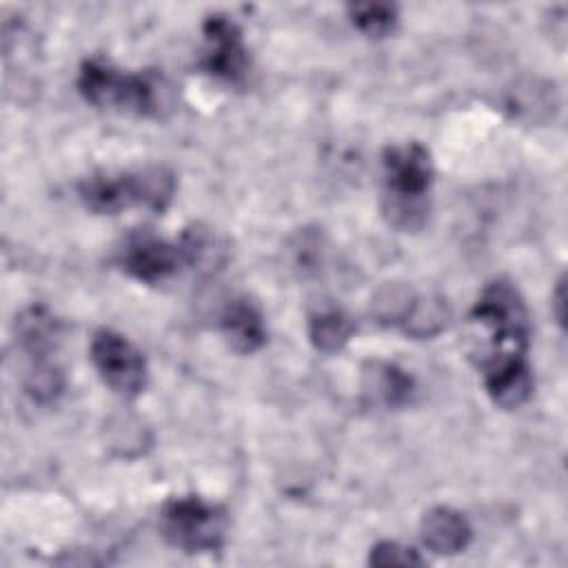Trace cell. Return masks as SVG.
<instances>
[{"label": "cell", "instance_id": "6", "mask_svg": "<svg viewBox=\"0 0 568 568\" xmlns=\"http://www.w3.org/2000/svg\"><path fill=\"white\" fill-rule=\"evenodd\" d=\"M91 362L102 382L122 397H135L146 386L144 355L120 333L98 331L91 339Z\"/></svg>", "mask_w": 568, "mask_h": 568}, {"label": "cell", "instance_id": "12", "mask_svg": "<svg viewBox=\"0 0 568 568\" xmlns=\"http://www.w3.org/2000/svg\"><path fill=\"white\" fill-rule=\"evenodd\" d=\"M364 390L388 408H397L410 402L415 393L413 377L395 364L373 362L364 371Z\"/></svg>", "mask_w": 568, "mask_h": 568}, {"label": "cell", "instance_id": "11", "mask_svg": "<svg viewBox=\"0 0 568 568\" xmlns=\"http://www.w3.org/2000/svg\"><path fill=\"white\" fill-rule=\"evenodd\" d=\"M58 337L55 317L42 308L31 306L16 317V339L31 362H49V353Z\"/></svg>", "mask_w": 568, "mask_h": 568}, {"label": "cell", "instance_id": "15", "mask_svg": "<svg viewBox=\"0 0 568 568\" xmlns=\"http://www.w3.org/2000/svg\"><path fill=\"white\" fill-rule=\"evenodd\" d=\"M448 320V306L446 300L439 295H426V297H413L402 326L410 337H433L437 335Z\"/></svg>", "mask_w": 568, "mask_h": 568}, {"label": "cell", "instance_id": "5", "mask_svg": "<svg viewBox=\"0 0 568 568\" xmlns=\"http://www.w3.org/2000/svg\"><path fill=\"white\" fill-rule=\"evenodd\" d=\"M229 515L202 497H171L160 508V532L178 550L213 552L226 541Z\"/></svg>", "mask_w": 568, "mask_h": 568}, {"label": "cell", "instance_id": "17", "mask_svg": "<svg viewBox=\"0 0 568 568\" xmlns=\"http://www.w3.org/2000/svg\"><path fill=\"white\" fill-rule=\"evenodd\" d=\"M24 390L40 404H51L64 390V375L51 362H33L24 375Z\"/></svg>", "mask_w": 568, "mask_h": 568}, {"label": "cell", "instance_id": "18", "mask_svg": "<svg viewBox=\"0 0 568 568\" xmlns=\"http://www.w3.org/2000/svg\"><path fill=\"white\" fill-rule=\"evenodd\" d=\"M413 302V295L408 288L397 286V284H388L384 286L375 300H373V313L379 317V322H393V324H402L408 306Z\"/></svg>", "mask_w": 568, "mask_h": 568}, {"label": "cell", "instance_id": "9", "mask_svg": "<svg viewBox=\"0 0 568 568\" xmlns=\"http://www.w3.org/2000/svg\"><path fill=\"white\" fill-rule=\"evenodd\" d=\"M220 328L237 353H255L266 342L264 315L248 295H237L226 302L220 315Z\"/></svg>", "mask_w": 568, "mask_h": 568}, {"label": "cell", "instance_id": "20", "mask_svg": "<svg viewBox=\"0 0 568 568\" xmlns=\"http://www.w3.org/2000/svg\"><path fill=\"white\" fill-rule=\"evenodd\" d=\"M564 306H566V286H564V277H559L555 293H552V311H555V320L559 326H564V322H566Z\"/></svg>", "mask_w": 568, "mask_h": 568}, {"label": "cell", "instance_id": "1", "mask_svg": "<svg viewBox=\"0 0 568 568\" xmlns=\"http://www.w3.org/2000/svg\"><path fill=\"white\" fill-rule=\"evenodd\" d=\"M470 320L488 333V348L479 357L486 393L501 408L521 406L532 393L528 351V308L517 286L497 277L479 293Z\"/></svg>", "mask_w": 568, "mask_h": 568}, {"label": "cell", "instance_id": "7", "mask_svg": "<svg viewBox=\"0 0 568 568\" xmlns=\"http://www.w3.org/2000/svg\"><path fill=\"white\" fill-rule=\"evenodd\" d=\"M202 36L204 51L200 58V69L226 84H244L251 69V60L242 29L229 16L213 13L204 20Z\"/></svg>", "mask_w": 568, "mask_h": 568}, {"label": "cell", "instance_id": "8", "mask_svg": "<svg viewBox=\"0 0 568 568\" xmlns=\"http://www.w3.org/2000/svg\"><path fill=\"white\" fill-rule=\"evenodd\" d=\"M120 268L142 284H160L184 266L180 242L158 237L153 231H133L118 251Z\"/></svg>", "mask_w": 568, "mask_h": 568}, {"label": "cell", "instance_id": "2", "mask_svg": "<svg viewBox=\"0 0 568 568\" xmlns=\"http://www.w3.org/2000/svg\"><path fill=\"white\" fill-rule=\"evenodd\" d=\"M384 213L402 231H417L428 215L433 160L424 144L406 142L386 146L382 155Z\"/></svg>", "mask_w": 568, "mask_h": 568}, {"label": "cell", "instance_id": "13", "mask_svg": "<svg viewBox=\"0 0 568 568\" xmlns=\"http://www.w3.org/2000/svg\"><path fill=\"white\" fill-rule=\"evenodd\" d=\"M178 242L184 255V266L193 271H213L224 262V244L217 240L213 229L204 224L186 226Z\"/></svg>", "mask_w": 568, "mask_h": 568}, {"label": "cell", "instance_id": "3", "mask_svg": "<svg viewBox=\"0 0 568 568\" xmlns=\"http://www.w3.org/2000/svg\"><path fill=\"white\" fill-rule=\"evenodd\" d=\"M84 206L100 215H115L131 206L162 213L175 195V175L166 166H144L138 171H100L78 184Z\"/></svg>", "mask_w": 568, "mask_h": 568}, {"label": "cell", "instance_id": "4", "mask_svg": "<svg viewBox=\"0 0 568 568\" xmlns=\"http://www.w3.org/2000/svg\"><path fill=\"white\" fill-rule=\"evenodd\" d=\"M78 91L98 109L140 118L160 115L164 104V89L158 73L122 71L100 58L82 62L78 73Z\"/></svg>", "mask_w": 568, "mask_h": 568}, {"label": "cell", "instance_id": "19", "mask_svg": "<svg viewBox=\"0 0 568 568\" xmlns=\"http://www.w3.org/2000/svg\"><path fill=\"white\" fill-rule=\"evenodd\" d=\"M368 561L373 566H422L424 557H419L410 546H402L397 541H379L371 548Z\"/></svg>", "mask_w": 568, "mask_h": 568}, {"label": "cell", "instance_id": "14", "mask_svg": "<svg viewBox=\"0 0 568 568\" xmlns=\"http://www.w3.org/2000/svg\"><path fill=\"white\" fill-rule=\"evenodd\" d=\"M355 326L351 317L339 308H320L308 317L311 344L322 353H335L346 346Z\"/></svg>", "mask_w": 568, "mask_h": 568}, {"label": "cell", "instance_id": "10", "mask_svg": "<svg viewBox=\"0 0 568 568\" xmlns=\"http://www.w3.org/2000/svg\"><path fill=\"white\" fill-rule=\"evenodd\" d=\"M473 537L468 519L448 506H435L422 517V541L437 555L462 552Z\"/></svg>", "mask_w": 568, "mask_h": 568}, {"label": "cell", "instance_id": "16", "mask_svg": "<svg viewBox=\"0 0 568 568\" xmlns=\"http://www.w3.org/2000/svg\"><path fill=\"white\" fill-rule=\"evenodd\" d=\"M348 16L353 27L368 38H384L397 24V7L393 4H353Z\"/></svg>", "mask_w": 568, "mask_h": 568}]
</instances>
